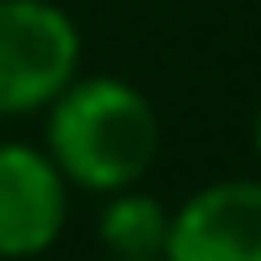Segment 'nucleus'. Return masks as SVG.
I'll use <instances>...</instances> for the list:
<instances>
[{"mask_svg": "<svg viewBox=\"0 0 261 261\" xmlns=\"http://www.w3.org/2000/svg\"><path fill=\"white\" fill-rule=\"evenodd\" d=\"M48 112V155L80 192H117L149 176L160 155V117L134 80L91 75L69 80Z\"/></svg>", "mask_w": 261, "mask_h": 261, "instance_id": "1", "label": "nucleus"}, {"mask_svg": "<svg viewBox=\"0 0 261 261\" xmlns=\"http://www.w3.org/2000/svg\"><path fill=\"white\" fill-rule=\"evenodd\" d=\"M75 75V16L59 0H0V117L43 112Z\"/></svg>", "mask_w": 261, "mask_h": 261, "instance_id": "2", "label": "nucleus"}, {"mask_svg": "<svg viewBox=\"0 0 261 261\" xmlns=\"http://www.w3.org/2000/svg\"><path fill=\"white\" fill-rule=\"evenodd\" d=\"M160 261H261V181L229 176L197 187L165 224Z\"/></svg>", "mask_w": 261, "mask_h": 261, "instance_id": "3", "label": "nucleus"}, {"mask_svg": "<svg viewBox=\"0 0 261 261\" xmlns=\"http://www.w3.org/2000/svg\"><path fill=\"white\" fill-rule=\"evenodd\" d=\"M69 181L48 149L0 144V261H32L64 234Z\"/></svg>", "mask_w": 261, "mask_h": 261, "instance_id": "4", "label": "nucleus"}, {"mask_svg": "<svg viewBox=\"0 0 261 261\" xmlns=\"http://www.w3.org/2000/svg\"><path fill=\"white\" fill-rule=\"evenodd\" d=\"M165 224H171V208L160 197L139 192V181H134V187L107 192V208L96 219V240L112 261H160Z\"/></svg>", "mask_w": 261, "mask_h": 261, "instance_id": "5", "label": "nucleus"}, {"mask_svg": "<svg viewBox=\"0 0 261 261\" xmlns=\"http://www.w3.org/2000/svg\"><path fill=\"white\" fill-rule=\"evenodd\" d=\"M251 149H256V165H261V101H256V117H251Z\"/></svg>", "mask_w": 261, "mask_h": 261, "instance_id": "6", "label": "nucleus"}, {"mask_svg": "<svg viewBox=\"0 0 261 261\" xmlns=\"http://www.w3.org/2000/svg\"><path fill=\"white\" fill-rule=\"evenodd\" d=\"M107 261H112V256H107Z\"/></svg>", "mask_w": 261, "mask_h": 261, "instance_id": "7", "label": "nucleus"}]
</instances>
